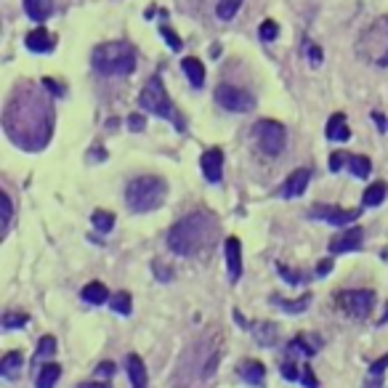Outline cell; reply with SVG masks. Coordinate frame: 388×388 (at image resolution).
<instances>
[{
	"label": "cell",
	"mask_w": 388,
	"mask_h": 388,
	"mask_svg": "<svg viewBox=\"0 0 388 388\" xmlns=\"http://www.w3.org/2000/svg\"><path fill=\"white\" fill-rule=\"evenodd\" d=\"M3 128L16 146L27 152H40L51 141L53 131V107L46 96V85L22 83L6 104Z\"/></svg>",
	"instance_id": "cell-1"
},
{
	"label": "cell",
	"mask_w": 388,
	"mask_h": 388,
	"mask_svg": "<svg viewBox=\"0 0 388 388\" xmlns=\"http://www.w3.org/2000/svg\"><path fill=\"white\" fill-rule=\"evenodd\" d=\"M216 231L219 224L216 219L205 213V210H197L183 216L181 221H176L168 231V247L170 253L189 258V255H200L205 253L210 245L216 242Z\"/></svg>",
	"instance_id": "cell-2"
},
{
	"label": "cell",
	"mask_w": 388,
	"mask_h": 388,
	"mask_svg": "<svg viewBox=\"0 0 388 388\" xmlns=\"http://www.w3.org/2000/svg\"><path fill=\"white\" fill-rule=\"evenodd\" d=\"M91 64L104 77H125L136 70V51L125 40H110V43L96 46Z\"/></svg>",
	"instance_id": "cell-3"
},
{
	"label": "cell",
	"mask_w": 388,
	"mask_h": 388,
	"mask_svg": "<svg viewBox=\"0 0 388 388\" xmlns=\"http://www.w3.org/2000/svg\"><path fill=\"white\" fill-rule=\"evenodd\" d=\"M168 197V183L160 176H138L125 186V205L134 213H152L162 207Z\"/></svg>",
	"instance_id": "cell-4"
},
{
	"label": "cell",
	"mask_w": 388,
	"mask_h": 388,
	"mask_svg": "<svg viewBox=\"0 0 388 388\" xmlns=\"http://www.w3.org/2000/svg\"><path fill=\"white\" fill-rule=\"evenodd\" d=\"M221 343L219 338H202L200 343H194L189 351L181 356L179 362V370L173 375H183L189 367H194V380H207L219 370V362H221Z\"/></svg>",
	"instance_id": "cell-5"
},
{
	"label": "cell",
	"mask_w": 388,
	"mask_h": 388,
	"mask_svg": "<svg viewBox=\"0 0 388 388\" xmlns=\"http://www.w3.org/2000/svg\"><path fill=\"white\" fill-rule=\"evenodd\" d=\"M138 107L144 112H149V115H157L162 120H170L176 125V131H183L186 128V122H183V117L173 107V101H170L168 91H165V83H162L160 75H152L146 80L144 91L138 93Z\"/></svg>",
	"instance_id": "cell-6"
},
{
	"label": "cell",
	"mask_w": 388,
	"mask_h": 388,
	"mask_svg": "<svg viewBox=\"0 0 388 388\" xmlns=\"http://www.w3.org/2000/svg\"><path fill=\"white\" fill-rule=\"evenodd\" d=\"M253 134H255V141H258V149H261L266 157L282 155V149L287 144V131H285V125L277 120L255 122Z\"/></svg>",
	"instance_id": "cell-7"
},
{
	"label": "cell",
	"mask_w": 388,
	"mask_h": 388,
	"mask_svg": "<svg viewBox=\"0 0 388 388\" xmlns=\"http://www.w3.org/2000/svg\"><path fill=\"white\" fill-rule=\"evenodd\" d=\"M216 104L224 107L226 112H250L255 110V96L250 91H245V88H237V85H229V83H221L216 88Z\"/></svg>",
	"instance_id": "cell-8"
},
{
	"label": "cell",
	"mask_w": 388,
	"mask_h": 388,
	"mask_svg": "<svg viewBox=\"0 0 388 388\" xmlns=\"http://www.w3.org/2000/svg\"><path fill=\"white\" fill-rule=\"evenodd\" d=\"M338 306L351 316V319H364L375 309V292L373 290H343L338 292Z\"/></svg>",
	"instance_id": "cell-9"
},
{
	"label": "cell",
	"mask_w": 388,
	"mask_h": 388,
	"mask_svg": "<svg viewBox=\"0 0 388 388\" xmlns=\"http://www.w3.org/2000/svg\"><path fill=\"white\" fill-rule=\"evenodd\" d=\"M359 216H362L359 207L346 210V207H338V205H314L309 210V219L325 221V224H332V226H349V224H354Z\"/></svg>",
	"instance_id": "cell-10"
},
{
	"label": "cell",
	"mask_w": 388,
	"mask_h": 388,
	"mask_svg": "<svg viewBox=\"0 0 388 388\" xmlns=\"http://www.w3.org/2000/svg\"><path fill=\"white\" fill-rule=\"evenodd\" d=\"M364 242V231L359 226H351V229H343L340 234H335L330 240V253L332 255H343V253H354L359 250Z\"/></svg>",
	"instance_id": "cell-11"
},
{
	"label": "cell",
	"mask_w": 388,
	"mask_h": 388,
	"mask_svg": "<svg viewBox=\"0 0 388 388\" xmlns=\"http://www.w3.org/2000/svg\"><path fill=\"white\" fill-rule=\"evenodd\" d=\"M309 181H311V170H309V168L292 170L290 176L285 179V183L279 186V194H282L285 200H295V197H301V194L306 192Z\"/></svg>",
	"instance_id": "cell-12"
},
{
	"label": "cell",
	"mask_w": 388,
	"mask_h": 388,
	"mask_svg": "<svg viewBox=\"0 0 388 388\" xmlns=\"http://www.w3.org/2000/svg\"><path fill=\"white\" fill-rule=\"evenodd\" d=\"M200 165H202V176H205L210 183H221L224 179V152L219 146L207 149L205 155L200 157Z\"/></svg>",
	"instance_id": "cell-13"
},
{
	"label": "cell",
	"mask_w": 388,
	"mask_h": 388,
	"mask_svg": "<svg viewBox=\"0 0 388 388\" xmlns=\"http://www.w3.org/2000/svg\"><path fill=\"white\" fill-rule=\"evenodd\" d=\"M224 250H226V269H229V279L237 282L242 277V242L237 237H226L224 242Z\"/></svg>",
	"instance_id": "cell-14"
},
{
	"label": "cell",
	"mask_w": 388,
	"mask_h": 388,
	"mask_svg": "<svg viewBox=\"0 0 388 388\" xmlns=\"http://www.w3.org/2000/svg\"><path fill=\"white\" fill-rule=\"evenodd\" d=\"M237 375L242 377L247 386H264L266 380V367L258 362V359H242L237 367Z\"/></svg>",
	"instance_id": "cell-15"
},
{
	"label": "cell",
	"mask_w": 388,
	"mask_h": 388,
	"mask_svg": "<svg viewBox=\"0 0 388 388\" xmlns=\"http://www.w3.org/2000/svg\"><path fill=\"white\" fill-rule=\"evenodd\" d=\"M125 373H128L131 388H146L149 386V377H146V364L138 354H128V359H125Z\"/></svg>",
	"instance_id": "cell-16"
},
{
	"label": "cell",
	"mask_w": 388,
	"mask_h": 388,
	"mask_svg": "<svg viewBox=\"0 0 388 388\" xmlns=\"http://www.w3.org/2000/svg\"><path fill=\"white\" fill-rule=\"evenodd\" d=\"M27 51H32V53H51V51L56 48V37L51 35L48 30H32L25 40Z\"/></svg>",
	"instance_id": "cell-17"
},
{
	"label": "cell",
	"mask_w": 388,
	"mask_h": 388,
	"mask_svg": "<svg viewBox=\"0 0 388 388\" xmlns=\"http://www.w3.org/2000/svg\"><path fill=\"white\" fill-rule=\"evenodd\" d=\"M22 370H25V354L22 351H8L0 359V375L11 383L22 377Z\"/></svg>",
	"instance_id": "cell-18"
},
{
	"label": "cell",
	"mask_w": 388,
	"mask_h": 388,
	"mask_svg": "<svg viewBox=\"0 0 388 388\" xmlns=\"http://www.w3.org/2000/svg\"><path fill=\"white\" fill-rule=\"evenodd\" d=\"M330 141H349L351 138V131H349V122H346V115L343 112H335L328 120V128H325Z\"/></svg>",
	"instance_id": "cell-19"
},
{
	"label": "cell",
	"mask_w": 388,
	"mask_h": 388,
	"mask_svg": "<svg viewBox=\"0 0 388 388\" xmlns=\"http://www.w3.org/2000/svg\"><path fill=\"white\" fill-rule=\"evenodd\" d=\"M247 330L253 332V338L261 346H274L279 338V328L274 322H255V325H247Z\"/></svg>",
	"instance_id": "cell-20"
},
{
	"label": "cell",
	"mask_w": 388,
	"mask_h": 388,
	"mask_svg": "<svg viewBox=\"0 0 388 388\" xmlns=\"http://www.w3.org/2000/svg\"><path fill=\"white\" fill-rule=\"evenodd\" d=\"M311 292H306V295H301V301H285L282 295H271L269 298V304L274 306V309H282V311H287V314H301V311H306L309 306H311Z\"/></svg>",
	"instance_id": "cell-21"
},
{
	"label": "cell",
	"mask_w": 388,
	"mask_h": 388,
	"mask_svg": "<svg viewBox=\"0 0 388 388\" xmlns=\"http://www.w3.org/2000/svg\"><path fill=\"white\" fill-rule=\"evenodd\" d=\"M181 70L186 75V80L192 83V88H202L205 85V67H202V61L194 59V56H186L181 61Z\"/></svg>",
	"instance_id": "cell-22"
},
{
	"label": "cell",
	"mask_w": 388,
	"mask_h": 388,
	"mask_svg": "<svg viewBox=\"0 0 388 388\" xmlns=\"http://www.w3.org/2000/svg\"><path fill=\"white\" fill-rule=\"evenodd\" d=\"M25 11L32 22H46L53 13V0H25Z\"/></svg>",
	"instance_id": "cell-23"
},
{
	"label": "cell",
	"mask_w": 388,
	"mask_h": 388,
	"mask_svg": "<svg viewBox=\"0 0 388 388\" xmlns=\"http://www.w3.org/2000/svg\"><path fill=\"white\" fill-rule=\"evenodd\" d=\"M80 298H83L85 304L101 306V304H107L112 295H110V290L101 285V282H88L83 290H80Z\"/></svg>",
	"instance_id": "cell-24"
},
{
	"label": "cell",
	"mask_w": 388,
	"mask_h": 388,
	"mask_svg": "<svg viewBox=\"0 0 388 388\" xmlns=\"http://www.w3.org/2000/svg\"><path fill=\"white\" fill-rule=\"evenodd\" d=\"M61 377V367L56 362L51 364H43L40 367V373H37V380H35V388H53L59 383Z\"/></svg>",
	"instance_id": "cell-25"
},
{
	"label": "cell",
	"mask_w": 388,
	"mask_h": 388,
	"mask_svg": "<svg viewBox=\"0 0 388 388\" xmlns=\"http://www.w3.org/2000/svg\"><path fill=\"white\" fill-rule=\"evenodd\" d=\"M316 349H319V346H316V343H309L306 335H295V338L287 343V354H290V356L298 354V356H304V359H311L316 354Z\"/></svg>",
	"instance_id": "cell-26"
},
{
	"label": "cell",
	"mask_w": 388,
	"mask_h": 388,
	"mask_svg": "<svg viewBox=\"0 0 388 388\" xmlns=\"http://www.w3.org/2000/svg\"><path fill=\"white\" fill-rule=\"evenodd\" d=\"M386 192H388V186L383 181L370 183V186H367V192L362 194V205L364 207H377L383 200H386Z\"/></svg>",
	"instance_id": "cell-27"
},
{
	"label": "cell",
	"mask_w": 388,
	"mask_h": 388,
	"mask_svg": "<svg viewBox=\"0 0 388 388\" xmlns=\"http://www.w3.org/2000/svg\"><path fill=\"white\" fill-rule=\"evenodd\" d=\"M349 170H351L354 179H367L373 173V162H370V157H364V155H351L349 157Z\"/></svg>",
	"instance_id": "cell-28"
},
{
	"label": "cell",
	"mask_w": 388,
	"mask_h": 388,
	"mask_svg": "<svg viewBox=\"0 0 388 388\" xmlns=\"http://www.w3.org/2000/svg\"><path fill=\"white\" fill-rule=\"evenodd\" d=\"M91 224H93V229L101 231V234H110V231L115 229V213H110V210H93Z\"/></svg>",
	"instance_id": "cell-29"
},
{
	"label": "cell",
	"mask_w": 388,
	"mask_h": 388,
	"mask_svg": "<svg viewBox=\"0 0 388 388\" xmlns=\"http://www.w3.org/2000/svg\"><path fill=\"white\" fill-rule=\"evenodd\" d=\"M110 309L115 311V314L128 316L131 311H134V301H131V295H128V292H115V295L110 298Z\"/></svg>",
	"instance_id": "cell-30"
},
{
	"label": "cell",
	"mask_w": 388,
	"mask_h": 388,
	"mask_svg": "<svg viewBox=\"0 0 388 388\" xmlns=\"http://www.w3.org/2000/svg\"><path fill=\"white\" fill-rule=\"evenodd\" d=\"M245 0H219L216 3V16L219 19H224V22H229V19H234V13L242 8Z\"/></svg>",
	"instance_id": "cell-31"
},
{
	"label": "cell",
	"mask_w": 388,
	"mask_h": 388,
	"mask_svg": "<svg viewBox=\"0 0 388 388\" xmlns=\"http://www.w3.org/2000/svg\"><path fill=\"white\" fill-rule=\"evenodd\" d=\"M56 354V338L53 335H46V338H40L37 343V351H35V362H43V359H48Z\"/></svg>",
	"instance_id": "cell-32"
},
{
	"label": "cell",
	"mask_w": 388,
	"mask_h": 388,
	"mask_svg": "<svg viewBox=\"0 0 388 388\" xmlns=\"http://www.w3.org/2000/svg\"><path fill=\"white\" fill-rule=\"evenodd\" d=\"M386 370H388V354L370 364V386H367V388H377V386H380V383H377V377L383 375Z\"/></svg>",
	"instance_id": "cell-33"
},
{
	"label": "cell",
	"mask_w": 388,
	"mask_h": 388,
	"mask_svg": "<svg viewBox=\"0 0 388 388\" xmlns=\"http://www.w3.org/2000/svg\"><path fill=\"white\" fill-rule=\"evenodd\" d=\"M27 319L30 316L27 314H19V311H8V314L3 316V330H16V328H25Z\"/></svg>",
	"instance_id": "cell-34"
},
{
	"label": "cell",
	"mask_w": 388,
	"mask_h": 388,
	"mask_svg": "<svg viewBox=\"0 0 388 388\" xmlns=\"http://www.w3.org/2000/svg\"><path fill=\"white\" fill-rule=\"evenodd\" d=\"M277 271L282 274V277H285V282H287V285H304V282H306V277L301 274V271H292V269H287L285 264H277Z\"/></svg>",
	"instance_id": "cell-35"
},
{
	"label": "cell",
	"mask_w": 388,
	"mask_h": 388,
	"mask_svg": "<svg viewBox=\"0 0 388 388\" xmlns=\"http://www.w3.org/2000/svg\"><path fill=\"white\" fill-rule=\"evenodd\" d=\"M160 35H162V40H165V43H168L173 51H181L183 43H181V37L176 35V30H170L168 25H162V27H160Z\"/></svg>",
	"instance_id": "cell-36"
},
{
	"label": "cell",
	"mask_w": 388,
	"mask_h": 388,
	"mask_svg": "<svg viewBox=\"0 0 388 388\" xmlns=\"http://www.w3.org/2000/svg\"><path fill=\"white\" fill-rule=\"evenodd\" d=\"M258 35H261V40H266V43H271V40H277L279 35V27L274 19H266L264 25H261V30H258Z\"/></svg>",
	"instance_id": "cell-37"
},
{
	"label": "cell",
	"mask_w": 388,
	"mask_h": 388,
	"mask_svg": "<svg viewBox=\"0 0 388 388\" xmlns=\"http://www.w3.org/2000/svg\"><path fill=\"white\" fill-rule=\"evenodd\" d=\"M0 202H3V234L8 231V224H11V216H13V205H11V197L3 192L0 194Z\"/></svg>",
	"instance_id": "cell-38"
},
{
	"label": "cell",
	"mask_w": 388,
	"mask_h": 388,
	"mask_svg": "<svg viewBox=\"0 0 388 388\" xmlns=\"http://www.w3.org/2000/svg\"><path fill=\"white\" fill-rule=\"evenodd\" d=\"M349 157H351V155H346V152H332V155H330V170L338 173V170L349 168Z\"/></svg>",
	"instance_id": "cell-39"
},
{
	"label": "cell",
	"mask_w": 388,
	"mask_h": 388,
	"mask_svg": "<svg viewBox=\"0 0 388 388\" xmlns=\"http://www.w3.org/2000/svg\"><path fill=\"white\" fill-rule=\"evenodd\" d=\"M301 383H304L306 388H319V380L314 377V370H311V364L309 362L301 367Z\"/></svg>",
	"instance_id": "cell-40"
},
{
	"label": "cell",
	"mask_w": 388,
	"mask_h": 388,
	"mask_svg": "<svg viewBox=\"0 0 388 388\" xmlns=\"http://www.w3.org/2000/svg\"><path fill=\"white\" fill-rule=\"evenodd\" d=\"M125 122H128V131H134V134H141L146 125L144 115H128V120Z\"/></svg>",
	"instance_id": "cell-41"
},
{
	"label": "cell",
	"mask_w": 388,
	"mask_h": 388,
	"mask_svg": "<svg viewBox=\"0 0 388 388\" xmlns=\"http://www.w3.org/2000/svg\"><path fill=\"white\" fill-rule=\"evenodd\" d=\"M282 375L287 377V380H301V370H298V364L287 359V362L282 364Z\"/></svg>",
	"instance_id": "cell-42"
},
{
	"label": "cell",
	"mask_w": 388,
	"mask_h": 388,
	"mask_svg": "<svg viewBox=\"0 0 388 388\" xmlns=\"http://www.w3.org/2000/svg\"><path fill=\"white\" fill-rule=\"evenodd\" d=\"M306 51H309L311 67H319V64H322V48H319V46H311V43H306Z\"/></svg>",
	"instance_id": "cell-43"
},
{
	"label": "cell",
	"mask_w": 388,
	"mask_h": 388,
	"mask_svg": "<svg viewBox=\"0 0 388 388\" xmlns=\"http://www.w3.org/2000/svg\"><path fill=\"white\" fill-rule=\"evenodd\" d=\"M330 271H332V258H325V261H319V264H316V277L319 279L328 277Z\"/></svg>",
	"instance_id": "cell-44"
},
{
	"label": "cell",
	"mask_w": 388,
	"mask_h": 388,
	"mask_svg": "<svg viewBox=\"0 0 388 388\" xmlns=\"http://www.w3.org/2000/svg\"><path fill=\"white\" fill-rule=\"evenodd\" d=\"M96 375L98 377H112V375H115V364H112V362H101L96 367Z\"/></svg>",
	"instance_id": "cell-45"
},
{
	"label": "cell",
	"mask_w": 388,
	"mask_h": 388,
	"mask_svg": "<svg viewBox=\"0 0 388 388\" xmlns=\"http://www.w3.org/2000/svg\"><path fill=\"white\" fill-rule=\"evenodd\" d=\"M43 85H46V91H51L53 96H64V88H61L59 83H53V80H48V77H46V80H43Z\"/></svg>",
	"instance_id": "cell-46"
},
{
	"label": "cell",
	"mask_w": 388,
	"mask_h": 388,
	"mask_svg": "<svg viewBox=\"0 0 388 388\" xmlns=\"http://www.w3.org/2000/svg\"><path fill=\"white\" fill-rule=\"evenodd\" d=\"M155 271H157V279H162V282H168L170 277H173V269H165L162 264H155Z\"/></svg>",
	"instance_id": "cell-47"
},
{
	"label": "cell",
	"mask_w": 388,
	"mask_h": 388,
	"mask_svg": "<svg viewBox=\"0 0 388 388\" xmlns=\"http://www.w3.org/2000/svg\"><path fill=\"white\" fill-rule=\"evenodd\" d=\"M373 120L377 122V128H380V131H386V117H383V115H380V112H373Z\"/></svg>",
	"instance_id": "cell-48"
},
{
	"label": "cell",
	"mask_w": 388,
	"mask_h": 388,
	"mask_svg": "<svg viewBox=\"0 0 388 388\" xmlns=\"http://www.w3.org/2000/svg\"><path fill=\"white\" fill-rule=\"evenodd\" d=\"M77 388H112L110 383H101V380H93V383H80Z\"/></svg>",
	"instance_id": "cell-49"
},
{
	"label": "cell",
	"mask_w": 388,
	"mask_h": 388,
	"mask_svg": "<svg viewBox=\"0 0 388 388\" xmlns=\"http://www.w3.org/2000/svg\"><path fill=\"white\" fill-rule=\"evenodd\" d=\"M377 64H380V67H388V51L380 56V59H377Z\"/></svg>",
	"instance_id": "cell-50"
},
{
	"label": "cell",
	"mask_w": 388,
	"mask_h": 388,
	"mask_svg": "<svg viewBox=\"0 0 388 388\" xmlns=\"http://www.w3.org/2000/svg\"><path fill=\"white\" fill-rule=\"evenodd\" d=\"M388 322V304H386V311H383V319H380V325H386Z\"/></svg>",
	"instance_id": "cell-51"
}]
</instances>
